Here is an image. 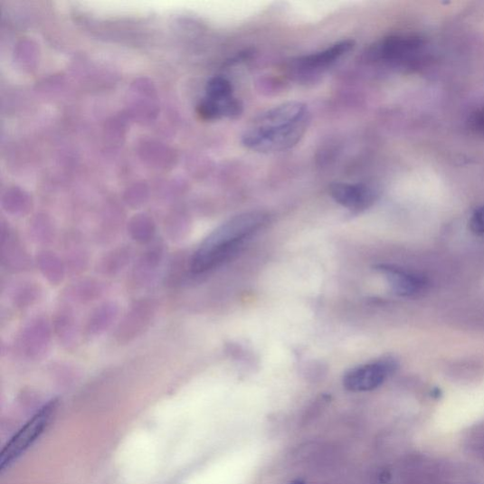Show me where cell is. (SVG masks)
<instances>
[{
  "label": "cell",
  "mask_w": 484,
  "mask_h": 484,
  "mask_svg": "<svg viewBox=\"0 0 484 484\" xmlns=\"http://www.w3.org/2000/svg\"><path fill=\"white\" fill-rule=\"evenodd\" d=\"M310 123L307 105L289 101L278 105L251 121L242 142L247 149L261 154H276L296 147Z\"/></svg>",
  "instance_id": "1"
},
{
  "label": "cell",
  "mask_w": 484,
  "mask_h": 484,
  "mask_svg": "<svg viewBox=\"0 0 484 484\" xmlns=\"http://www.w3.org/2000/svg\"><path fill=\"white\" fill-rule=\"evenodd\" d=\"M267 222V214L251 212L237 215L222 224L204 241L195 252L192 262L193 271L203 273L220 265Z\"/></svg>",
  "instance_id": "2"
},
{
  "label": "cell",
  "mask_w": 484,
  "mask_h": 484,
  "mask_svg": "<svg viewBox=\"0 0 484 484\" xmlns=\"http://www.w3.org/2000/svg\"><path fill=\"white\" fill-rule=\"evenodd\" d=\"M57 408L58 403L53 399L41 407L11 438L0 457V472L10 469L43 435L52 422Z\"/></svg>",
  "instance_id": "3"
},
{
  "label": "cell",
  "mask_w": 484,
  "mask_h": 484,
  "mask_svg": "<svg viewBox=\"0 0 484 484\" xmlns=\"http://www.w3.org/2000/svg\"><path fill=\"white\" fill-rule=\"evenodd\" d=\"M423 42L416 36H390L373 46L368 56L392 65H403L422 47Z\"/></svg>",
  "instance_id": "4"
},
{
  "label": "cell",
  "mask_w": 484,
  "mask_h": 484,
  "mask_svg": "<svg viewBox=\"0 0 484 484\" xmlns=\"http://www.w3.org/2000/svg\"><path fill=\"white\" fill-rule=\"evenodd\" d=\"M392 365L378 362L357 366L344 376V386L353 393L370 392L381 387L392 371Z\"/></svg>",
  "instance_id": "5"
},
{
  "label": "cell",
  "mask_w": 484,
  "mask_h": 484,
  "mask_svg": "<svg viewBox=\"0 0 484 484\" xmlns=\"http://www.w3.org/2000/svg\"><path fill=\"white\" fill-rule=\"evenodd\" d=\"M354 47V40H343L322 52L294 60L292 67L303 74L320 72L334 65L337 61L350 52Z\"/></svg>",
  "instance_id": "6"
},
{
  "label": "cell",
  "mask_w": 484,
  "mask_h": 484,
  "mask_svg": "<svg viewBox=\"0 0 484 484\" xmlns=\"http://www.w3.org/2000/svg\"><path fill=\"white\" fill-rule=\"evenodd\" d=\"M329 192L337 203L353 212H363L370 207L377 197L375 187L364 183H334L330 185Z\"/></svg>",
  "instance_id": "7"
},
{
  "label": "cell",
  "mask_w": 484,
  "mask_h": 484,
  "mask_svg": "<svg viewBox=\"0 0 484 484\" xmlns=\"http://www.w3.org/2000/svg\"><path fill=\"white\" fill-rule=\"evenodd\" d=\"M380 270L384 273L391 288L398 296H413L422 287V282L418 278L405 270L389 266H381Z\"/></svg>",
  "instance_id": "8"
},
{
  "label": "cell",
  "mask_w": 484,
  "mask_h": 484,
  "mask_svg": "<svg viewBox=\"0 0 484 484\" xmlns=\"http://www.w3.org/2000/svg\"><path fill=\"white\" fill-rule=\"evenodd\" d=\"M470 229L476 235L484 234V206L476 210L470 219Z\"/></svg>",
  "instance_id": "9"
},
{
  "label": "cell",
  "mask_w": 484,
  "mask_h": 484,
  "mask_svg": "<svg viewBox=\"0 0 484 484\" xmlns=\"http://www.w3.org/2000/svg\"><path fill=\"white\" fill-rule=\"evenodd\" d=\"M474 129L484 134V109L477 112L472 119Z\"/></svg>",
  "instance_id": "10"
},
{
  "label": "cell",
  "mask_w": 484,
  "mask_h": 484,
  "mask_svg": "<svg viewBox=\"0 0 484 484\" xmlns=\"http://www.w3.org/2000/svg\"><path fill=\"white\" fill-rule=\"evenodd\" d=\"M290 484H305V483L303 481H301V480H294Z\"/></svg>",
  "instance_id": "11"
}]
</instances>
